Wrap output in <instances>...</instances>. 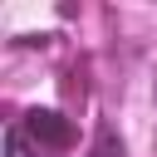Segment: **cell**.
Instances as JSON below:
<instances>
[{"label":"cell","mask_w":157,"mask_h":157,"mask_svg":"<svg viewBox=\"0 0 157 157\" xmlns=\"http://www.w3.org/2000/svg\"><path fill=\"white\" fill-rule=\"evenodd\" d=\"M74 147V123L59 108H29L5 128V157H59Z\"/></svg>","instance_id":"6da1fadb"},{"label":"cell","mask_w":157,"mask_h":157,"mask_svg":"<svg viewBox=\"0 0 157 157\" xmlns=\"http://www.w3.org/2000/svg\"><path fill=\"white\" fill-rule=\"evenodd\" d=\"M83 157H123V137H118V128H113V123H98L93 147H88Z\"/></svg>","instance_id":"7a4b0ae2"}]
</instances>
